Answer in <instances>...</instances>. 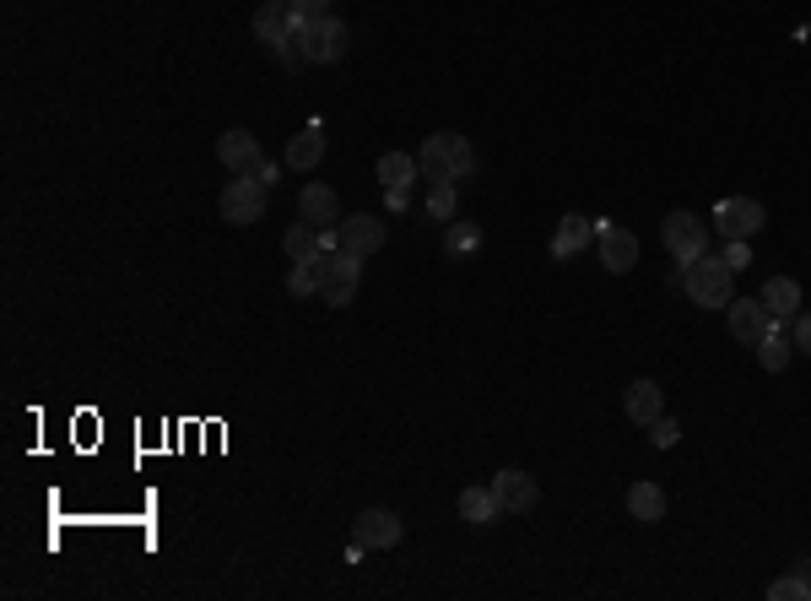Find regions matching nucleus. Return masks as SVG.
<instances>
[{
    "label": "nucleus",
    "mask_w": 811,
    "mask_h": 601,
    "mask_svg": "<svg viewBox=\"0 0 811 601\" xmlns=\"http://www.w3.org/2000/svg\"><path fill=\"white\" fill-rule=\"evenodd\" d=\"M417 168H423V179H428V185H465V179L476 174V146H471L465 135L438 131V135L423 141Z\"/></svg>",
    "instance_id": "obj_1"
},
{
    "label": "nucleus",
    "mask_w": 811,
    "mask_h": 601,
    "mask_svg": "<svg viewBox=\"0 0 811 601\" xmlns=\"http://www.w3.org/2000/svg\"><path fill=\"white\" fill-rule=\"evenodd\" d=\"M763 222H768V211H763V200L752 196H725L714 206V228L725 239H752V233H763Z\"/></svg>",
    "instance_id": "obj_8"
},
{
    "label": "nucleus",
    "mask_w": 811,
    "mask_h": 601,
    "mask_svg": "<svg viewBox=\"0 0 811 601\" xmlns=\"http://www.w3.org/2000/svg\"><path fill=\"white\" fill-rule=\"evenodd\" d=\"M298 217L314 222L319 233H330V228L341 222V200H336L330 185H304V196H298Z\"/></svg>",
    "instance_id": "obj_14"
},
{
    "label": "nucleus",
    "mask_w": 811,
    "mask_h": 601,
    "mask_svg": "<svg viewBox=\"0 0 811 601\" xmlns=\"http://www.w3.org/2000/svg\"><path fill=\"white\" fill-rule=\"evenodd\" d=\"M254 174H260L265 185H276V179H282V168H276V163H265V157H260V168H254Z\"/></svg>",
    "instance_id": "obj_35"
},
{
    "label": "nucleus",
    "mask_w": 811,
    "mask_h": 601,
    "mask_svg": "<svg viewBox=\"0 0 811 601\" xmlns=\"http://www.w3.org/2000/svg\"><path fill=\"white\" fill-rule=\"evenodd\" d=\"M623 412L633 417V423H638V428H649V423H655V417L666 412V396H660V385H655V380H633V385L623 391Z\"/></svg>",
    "instance_id": "obj_16"
},
{
    "label": "nucleus",
    "mask_w": 811,
    "mask_h": 601,
    "mask_svg": "<svg viewBox=\"0 0 811 601\" xmlns=\"http://www.w3.org/2000/svg\"><path fill=\"white\" fill-rule=\"evenodd\" d=\"M460 521H471V526H493V521H503V504H498V493H493V482L460 493Z\"/></svg>",
    "instance_id": "obj_21"
},
{
    "label": "nucleus",
    "mask_w": 811,
    "mask_h": 601,
    "mask_svg": "<svg viewBox=\"0 0 811 601\" xmlns=\"http://www.w3.org/2000/svg\"><path fill=\"white\" fill-rule=\"evenodd\" d=\"M752 352H757V363H763L768 374H785V369H790V352H796V347H790L785 336L774 331V336H768V341H757Z\"/></svg>",
    "instance_id": "obj_25"
},
{
    "label": "nucleus",
    "mask_w": 811,
    "mask_h": 601,
    "mask_svg": "<svg viewBox=\"0 0 811 601\" xmlns=\"http://www.w3.org/2000/svg\"><path fill=\"white\" fill-rule=\"evenodd\" d=\"M265 200H271V185H265L260 174H233L228 190H222V222L250 228V222L265 217Z\"/></svg>",
    "instance_id": "obj_3"
},
{
    "label": "nucleus",
    "mask_w": 811,
    "mask_h": 601,
    "mask_svg": "<svg viewBox=\"0 0 811 601\" xmlns=\"http://www.w3.org/2000/svg\"><path fill=\"white\" fill-rule=\"evenodd\" d=\"M493 493H498L503 515H525V510H536V499H541L536 477H530V471H514V467L493 477Z\"/></svg>",
    "instance_id": "obj_12"
},
{
    "label": "nucleus",
    "mask_w": 811,
    "mask_h": 601,
    "mask_svg": "<svg viewBox=\"0 0 811 601\" xmlns=\"http://www.w3.org/2000/svg\"><path fill=\"white\" fill-rule=\"evenodd\" d=\"M417 179H423V168H417L412 152H384V157H379V185H384V190H412Z\"/></svg>",
    "instance_id": "obj_22"
},
{
    "label": "nucleus",
    "mask_w": 811,
    "mask_h": 601,
    "mask_svg": "<svg viewBox=\"0 0 811 601\" xmlns=\"http://www.w3.org/2000/svg\"><path fill=\"white\" fill-rule=\"evenodd\" d=\"M590 244H595V222L579 217V211H568L558 222V233H552V261H573V255L590 250Z\"/></svg>",
    "instance_id": "obj_15"
},
{
    "label": "nucleus",
    "mask_w": 811,
    "mask_h": 601,
    "mask_svg": "<svg viewBox=\"0 0 811 601\" xmlns=\"http://www.w3.org/2000/svg\"><path fill=\"white\" fill-rule=\"evenodd\" d=\"M720 261L731 271H747L752 266V250H747V239H725V250H720Z\"/></svg>",
    "instance_id": "obj_32"
},
{
    "label": "nucleus",
    "mask_w": 811,
    "mask_h": 601,
    "mask_svg": "<svg viewBox=\"0 0 811 601\" xmlns=\"http://www.w3.org/2000/svg\"><path fill=\"white\" fill-rule=\"evenodd\" d=\"M627 515L644 521V526L666 521V488H660V482H633V488H627Z\"/></svg>",
    "instance_id": "obj_20"
},
{
    "label": "nucleus",
    "mask_w": 811,
    "mask_h": 601,
    "mask_svg": "<svg viewBox=\"0 0 811 601\" xmlns=\"http://www.w3.org/2000/svg\"><path fill=\"white\" fill-rule=\"evenodd\" d=\"M677 282L687 287V298H692L698 309H725V304L736 298V271L725 266L720 255H698V261L677 266Z\"/></svg>",
    "instance_id": "obj_2"
},
{
    "label": "nucleus",
    "mask_w": 811,
    "mask_h": 601,
    "mask_svg": "<svg viewBox=\"0 0 811 601\" xmlns=\"http://www.w3.org/2000/svg\"><path fill=\"white\" fill-rule=\"evenodd\" d=\"M763 309L774 320H796L801 315V282L796 276H768L763 282Z\"/></svg>",
    "instance_id": "obj_18"
},
{
    "label": "nucleus",
    "mask_w": 811,
    "mask_h": 601,
    "mask_svg": "<svg viewBox=\"0 0 811 601\" xmlns=\"http://www.w3.org/2000/svg\"><path fill=\"white\" fill-rule=\"evenodd\" d=\"M595 250H601V266L612 271V276L638 266V233H627L617 222H595Z\"/></svg>",
    "instance_id": "obj_9"
},
{
    "label": "nucleus",
    "mask_w": 811,
    "mask_h": 601,
    "mask_svg": "<svg viewBox=\"0 0 811 601\" xmlns=\"http://www.w3.org/2000/svg\"><path fill=\"white\" fill-rule=\"evenodd\" d=\"M336 250H341V255H358V261L379 255V250H384V222L369 217V211L341 217V222H336Z\"/></svg>",
    "instance_id": "obj_6"
},
{
    "label": "nucleus",
    "mask_w": 811,
    "mask_h": 601,
    "mask_svg": "<svg viewBox=\"0 0 811 601\" xmlns=\"http://www.w3.org/2000/svg\"><path fill=\"white\" fill-rule=\"evenodd\" d=\"M217 163L228 168V174H254L260 168V135L254 131H222V141H217Z\"/></svg>",
    "instance_id": "obj_13"
},
{
    "label": "nucleus",
    "mask_w": 811,
    "mask_h": 601,
    "mask_svg": "<svg viewBox=\"0 0 811 601\" xmlns=\"http://www.w3.org/2000/svg\"><path fill=\"white\" fill-rule=\"evenodd\" d=\"M319 255H325V250H319ZM319 255H314V261H293V271H287V293H293V298L319 293Z\"/></svg>",
    "instance_id": "obj_27"
},
{
    "label": "nucleus",
    "mask_w": 811,
    "mask_h": 601,
    "mask_svg": "<svg viewBox=\"0 0 811 601\" xmlns=\"http://www.w3.org/2000/svg\"><path fill=\"white\" fill-rule=\"evenodd\" d=\"M319 157H325V131H319V125H304V131L287 135V168H293V174L319 168Z\"/></svg>",
    "instance_id": "obj_19"
},
{
    "label": "nucleus",
    "mask_w": 811,
    "mask_h": 601,
    "mask_svg": "<svg viewBox=\"0 0 811 601\" xmlns=\"http://www.w3.org/2000/svg\"><path fill=\"white\" fill-rule=\"evenodd\" d=\"M384 206H390V211H406V206H412V190H384Z\"/></svg>",
    "instance_id": "obj_34"
},
{
    "label": "nucleus",
    "mask_w": 811,
    "mask_h": 601,
    "mask_svg": "<svg viewBox=\"0 0 811 601\" xmlns=\"http://www.w3.org/2000/svg\"><path fill=\"white\" fill-rule=\"evenodd\" d=\"M276 61L287 70H304V66H314V55H309V39H304V28H293L282 44H276Z\"/></svg>",
    "instance_id": "obj_26"
},
{
    "label": "nucleus",
    "mask_w": 811,
    "mask_h": 601,
    "mask_svg": "<svg viewBox=\"0 0 811 601\" xmlns=\"http://www.w3.org/2000/svg\"><path fill=\"white\" fill-rule=\"evenodd\" d=\"M293 28H298V22H293V6H287V0H265V6L254 11V39L271 44V50H276Z\"/></svg>",
    "instance_id": "obj_17"
},
{
    "label": "nucleus",
    "mask_w": 811,
    "mask_h": 601,
    "mask_svg": "<svg viewBox=\"0 0 811 601\" xmlns=\"http://www.w3.org/2000/svg\"><path fill=\"white\" fill-rule=\"evenodd\" d=\"M287 6H293V22L298 28H309L319 17H336V0H287Z\"/></svg>",
    "instance_id": "obj_29"
},
{
    "label": "nucleus",
    "mask_w": 811,
    "mask_h": 601,
    "mask_svg": "<svg viewBox=\"0 0 811 601\" xmlns=\"http://www.w3.org/2000/svg\"><path fill=\"white\" fill-rule=\"evenodd\" d=\"M304 39H309L314 66H336V61L352 50V33H347V22H341V17H319V22H309V28H304Z\"/></svg>",
    "instance_id": "obj_10"
},
{
    "label": "nucleus",
    "mask_w": 811,
    "mask_h": 601,
    "mask_svg": "<svg viewBox=\"0 0 811 601\" xmlns=\"http://www.w3.org/2000/svg\"><path fill=\"white\" fill-rule=\"evenodd\" d=\"M649 439H655V450H671V445L682 439V423H671V417L660 412V417L649 423Z\"/></svg>",
    "instance_id": "obj_31"
},
{
    "label": "nucleus",
    "mask_w": 811,
    "mask_h": 601,
    "mask_svg": "<svg viewBox=\"0 0 811 601\" xmlns=\"http://www.w3.org/2000/svg\"><path fill=\"white\" fill-rule=\"evenodd\" d=\"M358 282H363V261L358 255H341V250H325L319 255V298L347 309L358 298Z\"/></svg>",
    "instance_id": "obj_4"
},
{
    "label": "nucleus",
    "mask_w": 811,
    "mask_h": 601,
    "mask_svg": "<svg viewBox=\"0 0 811 601\" xmlns=\"http://www.w3.org/2000/svg\"><path fill=\"white\" fill-rule=\"evenodd\" d=\"M352 542H358L363 553H384V547L401 542V521H395L390 510H363V515L352 521Z\"/></svg>",
    "instance_id": "obj_11"
},
{
    "label": "nucleus",
    "mask_w": 811,
    "mask_h": 601,
    "mask_svg": "<svg viewBox=\"0 0 811 601\" xmlns=\"http://www.w3.org/2000/svg\"><path fill=\"white\" fill-rule=\"evenodd\" d=\"M725 320H731V336L742 347H757V341H768V336L779 331V320L763 309V298H731L725 304Z\"/></svg>",
    "instance_id": "obj_7"
},
{
    "label": "nucleus",
    "mask_w": 811,
    "mask_h": 601,
    "mask_svg": "<svg viewBox=\"0 0 811 601\" xmlns=\"http://www.w3.org/2000/svg\"><path fill=\"white\" fill-rule=\"evenodd\" d=\"M476 250H482V228H476V222H449L443 255H449V261H465V255H476Z\"/></svg>",
    "instance_id": "obj_24"
},
{
    "label": "nucleus",
    "mask_w": 811,
    "mask_h": 601,
    "mask_svg": "<svg viewBox=\"0 0 811 601\" xmlns=\"http://www.w3.org/2000/svg\"><path fill=\"white\" fill-rule=\"evenodd\" d=\"M660 239H666L671 261H677V266H687V261H698V255H703V244H709V228H703V217H698V211L677 206V211H666V217H660Z\"/></svg>",
    "instance_id": "obj_5"
},
{
    "label": "nucleus",
    "mask_w": 811,
    "mask_h": 601,
    "mask_svg": "<svg viewBox=\"0 0 811 601\" xmlns=\"http://www.w3.org/2000/svg\"><path fill=\"white\" fill-rule=\"evenodd\" d=\"M454 190H460V185H428V217L449 222V217H454Z\"/></svg>",
    "instance_id": "obj_30"
},
{
    "label": "nucleus",
    "mask_w": 811,
    "mask_h": 601,
    "mask_svg": "<svg viewBox=\"0 0 811 601\" xmlns=\"http://www.w3.org/2000/svg\"><path fill=\"white\" fill-rule=\"evenodd\" d=\"M282 250H287V261H314V255L325 250V233H319L314 222H304V217H298V222L282 233Z\"/></svg>",
    "instance_id": "obj_23"
},
{
    "label": "nucleus",
    "mask_w": 811,
    "mask_h": 601,
    "mask_svg": "<svg viewBox=\"0 0 811 601\" xmlns=\"http://www.w3.org/2000/svg\"><path fill=\"white\" fill-rule=\"evenodd\" d=\"M790 326H796V347H801V352H811V315H796Z\"/></svg>",
    "instance_id": "obj_33"
},
{
    "label": "nucleus",
    "mask_w": 811,
    "mask_h": 601,
    "mask_svg": "<svg viewBox=\"0 0 811 601\" xmlns=\"http://www.w3.org/2000/svg\"><path fill=\"white\" fill-rule=\"evenodd\" d=\"M768 597L774 601H807L811 597V564H801L796 575H785V580H774L768 586Z\"/></svg>",
    "instance_id": "obj_28"
}]
</instances>
